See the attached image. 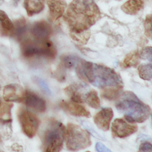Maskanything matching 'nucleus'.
Segmentation results:
<instances>
[{
    "label": "nucleus",
    "mask_w": 152,
    "mask_h": 152,
    "mask_svg": "<svg viewBox=\"0 0 152 152\" xmlns=\"http://www.w3.org/2000/svg\"><path fill=\"white\" fill-rule=\"evenodd\" d=\"M100 18V10L93 0H73L64 16L70 32L87 31Z\"/></svg>",
    "instance_id": "1"
},
{
    "label": "nucleus",
    "mask_w": 152,
    "mask_h": 152,
    "mask_svg": "<svg viewBox=\"0 0 152 152\" xmlns=\"http://www.w3.org/2000/svg\"><path fill=\"white\" fill-rule=\"evenodd\" d=\"M76 70L80 78L99 88L107 87L122 88L123 86L120 76L112 68L105 65L86 62L83 59Z\"/></svg>",
    "instance_id": "2"
},
{
    "label": "nucleus",
    "mask_w": 152,
    "mask_h": 152,
    "mask_svg": "<svg viewBox=\"0 0 152 152\" xmlns=\"http://www.w3.org/2000/svg\"><path fill=\"white\" fill-rule=\"evenodd\" d=\"M116 108L130 123H142L151 115V108L142 103L132 92H126L116 104Z\"/></svg>",
    "instance_id": "3"
},
{
    "label": "nucleus",
    "mask_w": 152,
    "mask_h": 152,
    "mask_svg": "<svg viewBox=\"0 0 152 152\" xmlns=\"http://www.w3.org/2000/svg\"><path fill=\"white\" fill-rule=\"evenodd\" d=\"M22 55L27 58L43 57L54 59L56 49L53 43L48 40L25 39L21 44Z\"/></svg>",
    "instance_id": "4"
},
{
    "label": "nucleus",
    "mask_w": 152,
    "mask_h": 152,
    "mask_svg": "<svg viewBox=\"0 0 152 152\" xmlns=\"http://www.w3.org/2000/svg\"><path fill=\"white\" fill-rule=\"evenodd\" d=\"M65 126L57 120H51L49 123L43 137V148L45 151H59L63 146L65 137Z\"/></svg>",
    "instance_id": "5"
},
{
    "label": "nucleus",
    "mask_w": 152,
    "mask_h": 152,
    "mask_svg": "<svg viewBox=\"0 0 152 152\" xmlns=\"http://www.w3.org/2000/svg\"><path fill=\"white\" fill-rule=\"evenodd\" d=\"M65 134L66 146L70 151H79L91 145L88 132L74 123H68Z\"/></svg>",
    "instance_id": "6"
},
{
    "label": "nucleus",
    "mask_w": 152,
    "mask_h": 152,
    "mask_svg": "<svg viewBox=\"0 0 152 152\" xmlns=\"http://www.w3.org/2000/svg\"><path fill=\"white\" fill-rule=\"evenodd\" d=\"M18 118L23 133L29 138L34 137L39 126V120L31 111L25 109L19 110Z\"/></svg>",
    "instance_id": "7"
},
{
    "label": "nucleus",
    "mask_w": 152,
    "mask_h": 152,
    "mask_svg": "<svg viewBox=\"0 0 152 152\" xmlns=\"http://www.w3.org/2000/svg\"><path fill=\"white\" fill-rule=\"evenodd\" d=\"M113 134L120 138H125L130 136L137 131V126L130 125L122 119H116L111 126Z\"/></svg>",
    "instance_id": "8"
},
{
    "label": "nucleus",
    "mask_w": 152,
    "mask_h": 152,
    "mask_svg": "<svg viewBox=\"0 0 152 152\" xmlns=\"http://www.w3.org/2000/svg\"><path fill=\"white\" fill-rule=\"evenodd\" d=\"M25 97L23 88L18 84H10L3 89V98L6 102H22Z\"/></svg>",
    "instance_id": "9"
},
{
    "label": "nucleus",
    "mask_w": 152,
    "mask_h": 152,
    "mask_svg": "<svg viewBox=\"0 0 152 152\" xmlns=\"http://www.w3.org/2000/svg\"><path fill=\"white\" fill-rule=\"evenodd\" d=\"M31 34L36 39L48 40L52 34L51 26L45 21H39L32 25Z\"/></svg>",
    "instance_id": "10"
},
{
    "label": "nucleus",
    "mask_w": 152,
    "mask_h": 152,
    "mask_svg": "<svg viewBox=\"0 0 152 152\" xmlns=\"http://www.w3.org/2000/svg\"><path fill=\"white\" fill-rule=\"evenodd\" d=\"M113 117H114L113 110L110 108H102L95 115L94 120L98 129L106 132L109 129Z\"/></svg>",
    "instance_id": "11"
},
{
    "label": "nucleus",
    "mask_w": 152,
    "mask_h": 152,
    "mask_svg": "<svg viewBox=\"0 0 152 152\" xmlns=\"http://www.w3.org/2000/svg\"><path fill=\"white\" fill-rule=\"evenodd\" d=\"M49 8L50 19L56 22L63 16L67 7L66 1L64 0H46Z\"/></svg>",
    "instance_id": "12"
},
{
    "label": "nucleus",
    "mask_w": 152,
    "mask_h": 152,
    "mask_svg": "<svg viewBox=\"0 0 152 152\" xmlns=\"http://www.w3.org/2000/svg\"><path fill=\"white\" fill-rule=\"evenodd\" d=\"M24 99L27 106L38 112H44L46 110L45 101L33 92L29 91L25 92Z\"/></svg>",
    "instance_id": "13"
},
{
    "label": "nucleus",
    "mask_w": 152,
    "mask_h": 152,
    "mask_svg": "<svg viewBox=\"0 0 152 152\" xmlns=\"http://www.w3.org/2000/svg\"><path fill=\"white\" fill-rule=\"evenodd\" d=\"M60 106L68 111L71 115L76 117H90L91 114L84 106L78 104V102H62L60 103Z\"/></svg>",
    "instance_id": "14"
},
{
    "label": "nucleus",
    "mask_w": 152,
    "mask_h": 152,
    "mask_svg": "<svg viewBox=\"0 0 152 152\" xmlns=\"http://www.w3.org/2000/svg\"><path fill=\"white\" fill-rule=\"evenodd\" d=\"M24 5L29 16L39 13L45 7V0H25Z\"/></svg>",
    "instance_id": "15"
},
{
    "label": "nucleus",
    "mask_w": 152,
    "mask_h": 152,
    "mask_svg": "<svg viewBox=\"0 0 152 152\" xmlns=\"http://www.w3.org/2000/svg\"><path fill=\"white\" fill-rule=\"evenodd\" d=\"M143 5L142 0H129L122 5L121 9L126 14L134 15L142 10Z\"/></svg>",
    "instance_id": "16"
},
{
    "label": "nucleus",
    "mask_w": 152,
    "mask_h": 152,
    "mask_svg": "<svg viewBox=\"0 0 152 152\" xmlns=\"http://www.w3.org/2000/svg\"><path fill=\"white\" fill-rule=\"evenodd\" d=\"M27 31V25L26 21L24 18H20L16 21L15 25H13V31H12L11 37H14L17 40H21L22 37L25 34Z\"/></svg>",
    "instance_id": "17"
},
{
    "label": "nucleus",
    "mask_w": 152,
    "mask_h": 152,
    "mask_svg": "<svg viewBox=\"0 0 152 152\" xmlns=\"http://www.w3.org/2000/svg\"><path fill=\"white\" fill-rule=\"evenodd\" d=\"M13 104L4 103L0 99V122L3 123H11V108Z\"/></svg>",
    "instance_id": "18"
},
{
    "label": "nucleus",
    "mask_w": 152,
    "mask_h": 152,
    "mask_svg": "<svg viewBox=\"0 0 152 152\" xmlns=\"http://www.w3.org/2000/svg\"><path fill=\"white\" fill-rule=\"evenodd\" d=\"M83 60L79 56L75 55H65L62 56L61 61L63 66L66 68H77Z\"/></svg>",
    "instance_id": "19"
},
{
    "label": "nucleus",
    "mask_w": 152,
    "mask_h": 152,
    "mask_svg": "<svg viewBox=\"0 0 152 152\" xmlns=\"http://www.w3.org/2000/svg\"><path fill=\"white\" fill-rule=\"evenodd\" d=\"M0 26L4 32V34H11L13 28V24L11 22L5 12L0 10Z\"/></svg>",
    "instance_id": "20"
},
{
    "label": "nucleus",
    "mask_w": 152,
    "mask_h": 152,
    "mask_svg": "<svg viewBox=\"0 0 152 152\" xmlns=\"http://www.w3.org/2000/svg\"><path fill=\"white\" fill-rule=\"evenodd\" d=\"M85 102L94 108H98L100 106V100L97 93L95 91H91L85 95Z\"/></svg>",
    "instance_id": "21"
},
{
    "label": "nucleus",
    "mask_w": 152,
    "mask_h": 152,
    "mask_svg": "<svg viewBox=\"0 0 152 152\" xmlns=\"http://www.w3.org/2000/svg\"><path fill=\"white\" fill-rule=\"evenodd\" d=\"M140 55L138 53V52L134 51L130 53L129 54H128L126 56V57L125 58L124 61L123 62V68H131V67H135L138 65L140 61Z\"/></svg>",
    "instance_id": "22"
},
{
    "label": "nucleus",
    "mask_w": 152,
    "mask_h": 152,
    "mask_svg": "<svg viewBox=\"0 0 152 152\" xmlns=\"http://www.w3.org/2000/svg\"><path fill=\"white\" fill-rule=\"evenodd\" d=\"M70 34L74 41L82 45L86 44L90 38V31L88 30L83 32H70Z\"/></svg>",
    "instance_id": "23"
},
{
    "label": "nucleus",
    "mask_w": 152,
    "mask_h": 152,
    "mask_svg": "<svg viewBox=\"0 0 152 152\" xmlns=\"http://www.w3.org/2000/svg\"><path fill=\"white\" fill-rule=\"evenodd\" d=\"M138 73L140 78L150 81L152 77V65L151 63L142 65L138 68Z\"/></svg>",
    "instance_id": "24"
},
{
    "label": "nucleus",
    "mask_w": 152,
    "mask_h": 152,
    "mask_svg": "<svg viewBox=\"0 0 152 152\" xmlns=\"http://www.w3.org/2000/svg\"><path fill=\"white\" fill-rule=\"evenodd\" d=\"M121 93V88H111L105 89L102 93V96L107 99H115L120 97Z\"/></svg>",
    "instance_id": "25"
},
{
    "label": "nucleus",
    "mask_w": 152,
    "mask_h": 152,
    "mask_svg": "<svg viewBox=\"0 0 152 152\" xmlns=\"http://www.w3.org/2000/svg\"><path fill=\"white\" fill-rule=\"evenodd\" d=\"M140 57H141L143 59H147V60L151 62L152 60V48L151 46L144 48L142 49L140 53H139Z\"/></svg>",
    "instance_id": "26"
},
{
    "label": "nucleus",
    "mask_w": 152,
    "mask_h": 152,
    "mask_svg": "<svg viewBox=\"0 0 152 152\" xmlns=\"http://www.w3.org/2000/svg\"><path fill=\"white\" fill-rule=\"evenodd\" d=\"M145 35L149 39L151 38V15H148L144 22Z\"/></svg>",
    "instance_id": "27"
},
{
    "label": "nucleus",
    "mask_w": 152,
    "mask_h": 152,
    "mask_svg": "<svg viewBox=\"0 0 152 152\" xmlns=\"http://www.w3.org/2000/svg\"><path fill=\"white\" fill-rule=\"evenodd\" d=\"M37 83H38L39 86L41 87V88L42 89V90L44 91L45 93H47L48 94H51L50 88H49L48 86L47 83H46L45 80H42V79H40V78H37Z\"/></svg>",
    "instance_id": "28"
},
{
    "label": "nucleus",
    "mask_w": 152,
    "mask_h": 152,
    "mask_svg": "<svg viewBox=\"0 0 152 152\" xmlns=\"http://www.w3.org/2000/svg\"><path fill=\"white\" fill-rule=\"evenodd\" d=\"M140 151H152V145L150 142H145L142 143L140 146Z\"/></svg>",
    "instance_id": "29"
},
{
    "label": "nucleus",
    "mask_w": 152,
    "mask_h": 152,
    "mask_svg": "<svg viewBox=\"0 0 152 152\" xmlns=\"http://www.w3.org/2000/svg\"><path fill=\"white\" fill-rule=\"evenodd\" d=\"M96 150L99 152H111V149L107 148L105 145L101 142H96Z\"/></svg>",
    "instance_id": "30"
},
{
    "label": "nucleus",
    "mask_w": 152,
    "mask_h": 152,
    "mask_svg": "<svg viewBox=\"0 0 152 152\" xmlns=\"http://www.w3.org/2000/svg\"><path fill=\"white\" fill-rule=\"evenodd\" d=\"M13 1H14V4L16 5V4H18V2L19 1V0H13Z\"/></svg>",
    "instance_id": "31"
},
{
    "label": "nucleus",
    "mask_w": 152,
    "mask_h": 152,
    "mask_svg": "<svg viewBox=\"0 0 152 152\" xmlns=\"http://www.w3.org/2000/svg\"><path fill=\"white\" fill-rule=\"evenodd\" d=\"M3 2H4V0H0V5H1Z\"/></svg>",
    "instance_id": "32"
},
{
    "label": "nucleus",
    "mask_w": 152,
    "mask_h": 152,
    "mask_svg": "<svg viewBox=\"0 0 152 152\" xmlns=\"http://www.w3.org/2000/svg\"><path fill=\"white\" fill-rule=\"evenodd\" d=\"M0 142H1V137H0Z\"/></svg>",
    "instance_id": "33"
},
{
    "label": "nucleus",
    "mask_w": 152,
    "mask_h": 152,
    "mask_svg": "<svg viewBox=\"0 0 152 152\" xmlns=\"http://www.w3.org/2000/svg\"><path fill=\"white\" fill-rule=\"evenodd\" d=\"M117 1H120V0H117Z\"/></svg>",
    "instance_id": "34"
}]
</instances>
